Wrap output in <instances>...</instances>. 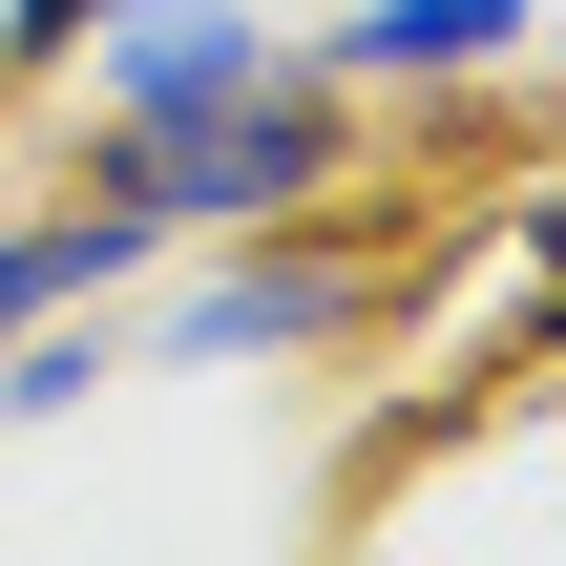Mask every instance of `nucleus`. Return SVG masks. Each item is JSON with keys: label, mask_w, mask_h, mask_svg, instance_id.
Segmentation results:
<instances>
[{"label": "nucleus", "mask_w": 566, "mask_h": 566, "mask_svg": "<svg viewBox=\"0 0 566 566\" xmlns=\"http://www.w3.org/2000/svg\"><path fill=\"white\" fill-rule=\"evenodd\" d=\"M336 168H357V105H336L315 63H273V84H231V105H168V126H105V189H126L168 252H210V231H315Z\"/></svg>", "instance_id": "f257e3e1"}, {"label": "nucleus", "mask_w": 566, "mask_h": 566, "mask_svg": "<svg viewBox=\"0 0 566 566\" xmlns=\"http://www.w3.org/2000/svg\"><path fill=\"white\" fill-rule=\"evenodd\" d=\"M294 42L252 21V0H105L84 21V126H168V105H231V84H273Z\"/></svg>", "instance_id": "f03ea898"}, {"label": "nucleus", "mask_w": 566, "mask_h": 566, "mask_svg": "<svg viewBox=\"0 0 566 566\" xmlns=\"http://www.w3.org/2000/svg\"><path fill=\"white\" fill-rule=\"evenodd\" d=\"M315 336H357V273L273 231H210V273L168 294V357H315Z\"/></svg>", "instance_id": "7ed1b4c3"}, {"label": "nucleus", "mask_w": 566, "mask_h": 566, "mask_svg": "<svg viewBox=\"0 0 566 566\" xmlns=\"http://www.w3.org/2000/svg\"><path fill=\"white\" fill-rule=\"evenodd\" d=\"M147 252H168V231H147L105 168H63V210H21V231H0V336H42V315H105Z\"/></svg>", "instance_id": "20e7f679"}, {"label": "nucleus", "mask_w": 566, "mask_h": 566, "mask_svg": "<svg viewBox=\"0 0 566 566\" xmlns=\"http://www.w3.org/2000/svg\"><path fill=\"white\" fill-rule=\"evenodd\" d=\"M525 21H546V0H357V21L315 42V84H483Z\"/></svg>", "instance_id": "39448f33"}, {"label": "nucleus", "mask_w": 566, "mask_h": 566, "mask_svg": "<svg viewBox=\"0 0 566 566\" xmlns=\"http://www.w3.org/2000/svg\"><path fill=\"white\" fill-rule=\"evenodd\" d=\"M84 21H105V0H0V84H42V63H84Z\"/></svg>", "instance_id": "423d86ee"}]
</instances>
